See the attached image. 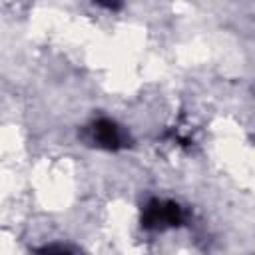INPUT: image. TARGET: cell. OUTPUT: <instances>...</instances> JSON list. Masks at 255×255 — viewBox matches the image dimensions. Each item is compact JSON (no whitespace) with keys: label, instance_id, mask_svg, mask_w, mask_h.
<instances>
[{"label":"cell","instance_id":"2","mask_svg":"<svg viewBox=\"0 0 255 255\" xmlns=\"http://www.w3.org/2000/svg\"><path fill=\"white\" fill-rule=\"evenodd\" d=\"M94 137L100 145L108 147V149H116L120 143H122V135H120V129L116 128L114 122L110 120H98L94 124Z\"/></svg>","mask_w":255,"mask_h":255},{"label":"cell","instance_id":"3","mask_svg":"<svg viewBox=\"0 0 255 255\" xmlns=\"http://www.w3.org/2000/svg\"><path fill=\"white\" fill-rule=\"evenodd\" d=\"M46 255H72L68 249H64V247H48L46 251H44Z\"/></svg>","mask_w":255,"mask_h":255},{"label":"cell","instance_id":"1","mask_svg":"<svg viewBox=\"0 0 255 255\" xmlns=\"http://www.w3.org/2000/svg\"><path fill=\"white\" fill-rule=\"evenodd\" d=\"M181 221V209L177 203H159L151 201L141 217L143 227H159V225H177Z\"/></svg>","mask_w":255,"mask_h":255}]
</instances>
